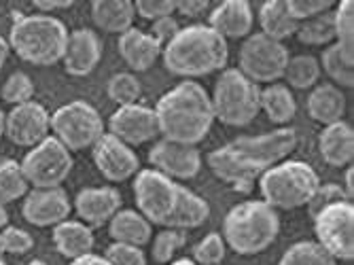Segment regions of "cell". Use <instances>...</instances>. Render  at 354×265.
<instances>
[{"label": "cell", "instance_id": "2e32d148", "mask_svg": "<svg viewBox=\"0 0 354 265\" xmlns=\"http://www.w3.org/2000/svg\"><path fill=\"white\" fill-rule=\"evenodd\" d=\"M109 134H113L127 147L145 145L159 134L155 111L138 102L130 107H119L109 121Z\"/></svg>", "mask_w": 354, "mask_h": 265}, {"label": "cell", "instance_id": "6da1fadb", "mask_svg": "<svg viewBox=\"0 0 354 265\" xmlns=\"http://www.w3.org/2000/svg\"><path fill=\"white\" fill-rule=\"evenodd\" d=\"M297 147V131L278 127L261 136H240L208 155L214 176L238 191H250L270 168L291 155Z\"/></svg>", "mask_w": 354, "mask_h": 265}, {"label": "cell", "instance_id": "7a4b0ae2", "mask_svg": "<svg viewBox=\"0 0 354 265\" xmlns=\"http://www.w3.org/2000/svg\"><path fill=\"white\" fill-rule=\"evenodd\" d=\"M134 195L138 212L151 225L164 229L189 231L204 225L210 217V206L204 197L153 168L138 172L134 179Z\"/></svg>", "mask_w": 354, "mask_h": 265}, {"label": "cell", "instance_id": "ba28073f", "mask_svg": "<svg viewBox=\"0 0 354 265\" xmlns=\"http://www.w3.org/2000/svg\"><path fill=\"white\" fill-rule=\"evenodd\" d=\"M214 119L230 127H244L261 113V87L238 68L223 71L210 95Z\"/></svg>", "mask_w": 354, "mask_h": 265}, {"label": "cell", "instance_id": "d6a6232c", "mask_svg": "<svg viewBox=\"0 0 354 265\" xmlns=\"http://www.w3.org/2000/svg\"><path fill=\"white\" fill-rule=\"evenodd\" d=\"M354 57L346 55L339 45L331 43V47L325 49L323 53V68L325 73L337 83L339 87H350L354 85Z\"/></svg>", "mask_w": 354, "mask_h": 265}, {"label": "cell", "instance_id": "7dc6e473", "mask_svg": "<svg viewBox=\"0 0 354 265\" xmlns=\"http://www.w3.org/2000/svg\"><path fill=\"white\" fill-rule=\"evenodd\" d=\"M71 265H111L104 257H98V255H85V257H81V259H75Z\"/></svg>", "mask_w": 354, "mask_h": 265}, {"label": "cell", "instance_id": "44dd1931", "mask_svg": "<svg viewBox=\"0 0 354 265\" xmlns=\"http://www.w3.org/2000/svg\"><path fill=\"white\" fill-rule=\"evenodd\" d=\"M119 53L123 62L130 66V71L145 73L162 55V45L149 32L140 28H130L119 37Z\"/></svg>", "mask_w": 354, "mask_h": 265}, {"label": "cell", "instance_id": "cb8c5ba5", "mask_svg": "<svg viewBox=\"0 0 354 265\" xmlns=\"http://www.w3.org/2000/svg\"><path fill=\"white\" fill-rule=\"evenodd\" d=\"M109 236L117 244H130V246H147L153 236V225L138 212V210H119L109 221Z\"/></svg>", "mask_w": 354, "mask_h": 265}, {"label": "cell", "instance_id": "f6af8a7d", "mask_svg": "<svg viewBox=\"0 0 354 265\" xmlns=\"http://www.w3.org/2000/svg\"><path fill=\"white\" fill-rule=\"evenodd\" d=\"M208 9L206 0H178L176 3V11L185 17H198Z\"/></svg>", "mask_w": 354, "mask_h": 265}, {"label": "cell", "instance_id": "d6986e66", "mask_svg": "<svg viewBox=\"0 0 354 265\" xmlns=\"http://www.w3.org/2000/svg\"><path fill=\"white\" fill-rule=\"evenodd\" d=\"M75 210L87 227H102L121 210V193L113 187H87L75 197Z\"/></svg>", "mask_w": 354, "mask_h": 265}, {"label": "cell", "instance_id": "30bf717a", "mask_svg": "<svg viewBox=\"0 0 354 265\" xmlns=\"http://www.w3.org/2000/svg\"><path fill=\"white\" fill-rule=\"evenodd\" d=\"M28 185L35 189H55L73 172V155L59 140L47 136L41 145L30 149L19 161Z\"/></svg>", "mask_w": 354, "mask_h": 265}, {"label": "cell", "instance_id": "1f68e13d", "mask_svg": "<svg viewBox=\"0 0 354 265\" xmlns=\"http://www.w3.org/2000/svg\"><path fill=\"white\" fill-rule=\"evenodd\" d=\"M297 39L304 45L310 47H320V45H327L335 39V30H333V13H320L304 24L297 26Z\"/></svg>", "mask_w": 354, "mask_h": 265}, {"label": "cell", "instance_id": "8992f818", "mask_svg": "<svg viewBox=\"0 0 354 265\" xmlns=\"http://www.w3.org/2000/svg\"><path fill=\"white\" fill-rule=\"evenodd\" d=\"M68 28L51 15H19L11 24L9 47L19 60L32 66H53L62 62L68 43Z\"/></svg>", "mask_w": 354, "mask_h": 265}, {"label": "cell", "instance_id": "60d3db41", "mask_svg": "<svg viewBox=\"0 0 354 265\" xmlns=\"http://www.w3.org/2000/svg\"><path fill=\"white\" fill-rule=\"evenodd\" d=\"M331 7V0H286V9L297 24L308 21L320 13H327Z\"/></svg>", "mask_w": 354, "mask_h": 265}, {"label": "cell", "instance_id": "f546056e", "mask_svg": "<svg viewBox=\"0 0 354 265\" xmlns=\"http://www.w3.org/2000/svg\"><path fill=\"white\" fill-rule=\"evenodd\" d=\"M286 83L295 89H310L320 77V64L314 55H295L288 57L284 75Z\"/></svg>", "mask_w": 354, "mask_h": 265}, {"label": "cell", "instance_id": "9a60e30c", "mask_svg": "<svg viewBox=\"0 0 354 265\" xmlns=\"http://www.w3.org/2000/svg\"><path fill=\"white\" fill-rule=\"evenodd\" d=\"M73 204L66 191L55 189H32L24 195L21 217L35 227H55L62 221H68Z\"/></svg>", "mask_w": 354, "mask_h": 265}, {"label": "cell", "instance_id": "f5cc1de1", "mask_svg": "<svg viewBox=\"0 0 354 265\" xmlns=\"http://www.w3.org/2000/svg\"><path fill=\"white\" fill-rule=\"evenodd\" d=\"M5 119H7V115H5L3 109H0V138L5 136Z\"/></svg>", "mask_w": 354, "mask_h": 265}, {"label": "cell", "instance_id": "d4e9b609", "mask_svg": "<svg viewBox=\"0 0 354 265\" xmlns=\"http://www.w3.org/2000/svg\"><path fill=\"white\" fill-rule=\"evenodd\" d=\"M136 9L132 0H93L91 3V19L104 32L111 35H123L134 28Z\"/></svg>", "mask_w": 354, "mask_h": 265}, {"label": "cell", "instance_id": "4dcf8cb0", "mask_svg": "<svg viewBox=\"0 0 354 265\" xmlns=\"http://www.w3.org/2000/svg\"><path fill=\"white\" fill-rule=\"evenodd\" d=\"M278 265H337V263L316 242L304 240V242H295L288 246Z\"/></svg>", "mask_w": 354, "mask_h": 265}, {"label": "cell", "instance_id": "836d02e7", "mask_svg": "<svg viewBox=\"0 0 354 265\" xmlns=\"http://www.w3.org/2000/svg\"><path fill=\"white\" fill-rule=\"evenodd\" d=\"M333 30H335V45L350 57H354V3L342 0L333 13Z\"/></svg>", "mask_w": 354, "mask_h": 265}, {"label": "cell", "instance_id": "ab89813d", "mask_svg": "<svg viewBox=\"0 0 354 265\" xmlns=\"http://www.w3.org/2000/svg\"><path fill=\"white\" fill-rule=\"evenodd\" d=\"M337 202H352V200L344 191V187L331 183V185H318V189L314 191V195L310 197V202L306 206L310 210V217H314L316 212H320L331 204H337Z\"/></svg>", "mask_w": 354, "mask_h": 265}, {"label": "cell", "instance_id": "4316f807", "mask_svg": "<svg viewBox=\"0 0 354 265\" xmlns=\"http://www.w3.org/2000/svg\"><path fill=\"white\" fill-rule=\"evenodd\" d=\"M259 24L263 28L261 35L274 39V41H284L293 37L297 32V21L291 17L286 9V0H268L259 9Z\"/></svg>", "mask_w": 354, "mask_h": 265}, {"label": "cell", "instance_id": "4fadbf2b", "mask_svg": "<svg viewBox=\"0 0 354 265\" xmlns=\"http://www.w3.org/2000/svg\"><path fill=\"white\" fill-rule=\"evenodd\" d=\"M51 131V115L45 111L39 102H26L19 107H13L11 113L5 119V136L15 145L24 149H35L41 145Z\"/></svg>", "mask_w": 354, "mask_h": 265}, {"label": "cell", "instance_id": "7c38bea8", "mask_svg": "<svg viewBox=\"0 0 354 265\" xmlns=\"http://www.w3.org/2000/svg\"><path fill=\"white\" fill-rule=\"evenodd\" d=\"M316 244L325 248L335 261L354 259V206L352 202H337L314 217Z\"/></svg>", "mask_w": 354, "mask_h": 265}, {"label": "cell", "instance_id": "8fae6325", "mask_svg": "<svg viewBox=\"0 0 354 265\" xmlns=\"http://www.w3.org/2000/svg\"><path fill=\"white\" fill-rule=\"evenodd\" d=\"M288 49L284 43L274 41L266 35H252L248 37L240 47V73L250 79L252 83H276L282 79L286 62H288Z\"/></svg>", "mask_w": 354, "mask_h": 265}, {"label": "cell", "instance_id": "ee69618b", "mask_svg": "<svg viewBox=\"0 0 354 265\" xmlns=\"http://www.w3.org/2000/svg\"><path fill=\"white\" fill-rule=\"evenodd\" d=\"M178 30H180V26H178V21H176L174 17H164V19L153 21L149 35H151L159 45H162V49H164V47L178 35Z\"/></svg>", "mask_w": 354, "mask_h": 265}, {"label": "cell", "instance_id": "3957f363", "mask_svg": "<svg viewBox=\"0 0 354 265\" xmlns=\"http://www.w3.org/2000/svg\"><path fill=\"white\" fill-rule=\"evenodd\" d=\"M164 140L196 147L212 127L210 93L198 81H180L157 100L153 109Z\"/></svg>", "mask_w": 354, "mask_h": 265}, {"label": "cell", "instance_id": "db71d44e", "mask_svg": "<svg viewBox=\"0 0 354 265\" xmlns=\"http://www.w3.org/2000/svg\"><path fill=\"white\" fill-rule=\"evenodd\" d=\"M26 265H47L45 261H41V259H32V261H28Z\"/></svg>", "mask_w": 354, "mask_h": 265}, {"label": "cell", "instance_id": "5b68a950", "mask_svg": "<svg viewBox=\"0 0 354 265\" xmlns=\"http://www.w3.org/2000/svg\"><path fill=\"white\" fill-rule=\"evenodd\" d=\"M280 234V217L263 200L234 206L223 221V240L238 255H259Z\"/></svg>", "mask_w": 354, "mask_h": 265}, {"label": "cell", "instance_id": "816d5d0a", "mask_svg": "<svg viewBox=\"0 0 354 265\" xmlns=\"http://www.w3.org/2000/svg\"><path fill=\"white\" fill-rule=\"evenodd\" d=\"M170 265H198V263L193 261V259H185V257H183V259H176V261H172Z\"/></svg>", "mask_w": 354, "mask_h": 265}, {"label": "cell", "instance_id": "681fc988", "mask_svg": "<svg viewBox=\"0 0 354 265\" xmlns=\"http://www.w3.org/2000/svg\"><path fill=\"white\" fill-rule=\"evenodd\" d=\"M352 179H354V170H352V165L346 170V176H344V183H346V187H344V191L348 193V197L352 200V193H354V187H352Z\"/></svg>", "mask_w": 354, "mask_h": 265}, {"label": "cell", "instance_id": "8d00e7d4", "mask_svg": "<svg viewBox=\"0 0 354 265\" xmlns=\"http://www.w3.org/2000/svg\"><path fill=\"white\" fill-rule=\"evenodd\" d=\"M187 242V231L178 229H164L159 231L153 242V259L157 263H172L178 248H183Z\"/></svg>", "mask_w": 354, "mask_h": 265}, {"label": "cell", "instance_id": "f1b7e54d", "mask_svg": "<svg viewBox=\"0 0 354 265\" xmlns=\"http://www.w3.org/2000/svg\"><path fill=\"white\" fill-rule=\"evenodd\" d=\"M28 193V181L21 163L15 159H0V204L17 202Z\"/></svg>", "mask_w": 354, "mask_h": 265}, {"label": "cell", "instance_id": "7bdbcfd3", "mask_svg": "<svg viewBox=\"0 0 354 265\" xmlns=\"http://www.w3.org/2000/svg\"><path fill=\"white\" fill-rule=\"evenodd\" d=\"M134 9L140 17L157 21L172 17V13L176 11V3L174 0H138V3H134Z\"/></svg>", "mask_w": 354, "mask_h": 265}, {"label": "cell", "instance_id": "83f0119b", "mask_svg": "<svg viewBox=\"0 0 354 265\" xmlns=\"http://www.w3.org/2000/svg\"><path fill=\"white\" fill-rule=\"evenodd\" d=\"M261 111H266L268 119L276 125H284L293 121L297 113L295 95L282 83H272L261 89Z\"/></svg>", "mask_w": 354, "mask_h": 265}, {"label": "cell", "instance_id": "e575fe53", "mask_svg": "<svg viewBox=\"0 0 354 265\" xmlns=\"http://www.w3.org/2000/svg\"><path fill=\"white\" fill-rule=\"evenodd\" d=\"M140 83L134 75L130 73H117L109 79V85H106V93L109 98L119 104V107H130V104H136L138 98H140Z\"/></svg>", "mask_w": 354, "mask_h": 265}, {"label": "cell", "instance_id": "c3c4849f", "mask_svg": "<svg viewBox=\"0 0 354 265\" xmlns=\"http://www.w3.org/2000/svg\"><path fill=\"white\" fill-rule=\"evenodd\" d=\"M11 53V47H9V41L5 37H0V71L5 68V64H7V57Z\"/></svg>", "mask_w": 354, "mask_h": 265}, {"label": "cell", "instance_id": "e0dca14e", "mask_svg": "<svg viewBox=\"0 0 354 265\" xmlns=\"http://www.w3.org/2000/svg\"><path fill=\"white\" fill-rule=\"evenodd\" d=\"M93 163L111 183H123L138 172V155L113 134H106L93 145Z\"/></svg>", "mask_w": 354, "mask_h": 265}, {"label": "cell", "instance_id": "7402d4cb", "mask_svg": "<svg viewBox=\"0 0 354 265\" xmlns=\"http://www.w3.org/2000/svg\"><path fill=\"white\" fill-rule=\"evenodd\" d=\"M318 149L323 159L333 168H348L354 157V131L346 121L325 125L318 138Z\"/></svg>", "mask_w": 354, "mask_h": 265}, {"label": "cell", "instance_id": "5bb4252c", "mask_svg": "<svg viewBox=\"0 0 354 265\" xmlns=\"http://www.w3.org/2000/svg\"><path fill=\"white\" fill-rule=\"evenodd\" d=\"M149 161L153 170L162 172L172 181H189L202 168V155L198 147L178 145L170 140H159L149 151Z\"/></svg>", "mask_w": 354, "mask_h": 265}, {"label": "cell", "instance_id": "9c48e42d", "mask_svg": "<svg viewBox=\"0 0 354 265\" xmlns=\"http://www.w3.org/2000/svg\"><path fill=\"white\" fill-rule=\"evenodd\" d=\"M51 131L68 151H85L104 136V121L89 102L75 100L51 115Z\"/></svg>", "mask_w": 354, "mask_h": 265}, {"label": "cell", "instance_id": "f35d334b", "mask_svg": "<svg viewBox=\"0 0 354 265\" xmlns=\"http://www.w3.org/2000/svg\"><path fill=\"white\" fill-rule=\"evenodd\" d=\"M225 244L221 234H208L196 248H193V261L198 265H218L225 259Z\"/></svg>", "mask_w": 354, "mask_h": 265}, {"label": "cell", "instance_id": "11a10c76", "mask_svg": "<svg viewBox=\"0 0 354 265\" xmlns=\"http://www.w3.org/2000/svg\"><path fill=\"white\" fill-rule=\"evenodd\" d=\"M0 265H9V263L5 261V257H3V255H0Z\"/></svg>", "mask_w": 354, "mask_h": 265}, {"label": "cell", "instance_id": "bcb514c9", "mask_svg": "<svg viewBox=\"0 0 354 265\" xmlns=\"http://www.w3.org/2000/svg\"><path fill=\"white\" fill-rule=\"evenodd\" d=\"M35 7L43 11V15L47 11H57V9H68L73 7V0H35Z\"/></svg>", "mask_w": 354, "mask_h": 265}, {"label": "cell", "instance_id": "d590c367", "mask_svg": "<svg viewBox=\"0 0 354 265\" xmlns=\"http://www.w3.org/2000/svg\"><path fill=\"white\" fill-rule=\"evenodd\" d=\"M0 95H3V100L11 107L32 102V95H35V83H32V79L26 73L17 71L3 83V87H0Z\"/></svg>", "mask_w": 354, "mask_h": 265}, {"label": "cell", "instance_id": "277c9868", "mask_svg": "<svg viewBox=\"0 0 354 265\" xmlns=\"http://www.w3.org/2000/svg\"><path fill=\"white\" fill-rule=\"evenodd\" d=\"M162 53L166 68L172 75L193 81L225 68L230 47L210 26L191 24L178 30V35L162 49Z\"/></svg>", "mask_w": 354, "mask_h": 265}, {"label": "cell", "instance_id": "f907efd6", "mask_svg": "<svg viewBox=\"0 0 354 265\" xmlns=\"http://www.w3.org/2000/svg\"><path fill=\"white\" fill-rule=\"evenodd\" d=\"M7 225H9V212L3 204H0V229H5Z\"/></svg>", "mask_w": 354, "mask_h": 265}, {"label": "cell", "instance_id": "b9f144b4", "mask_svg": "<svg viewBox=\"0 0 354 265\" xmlns=\"http://www.w3.org/2000/svg\"><path fill=\"white\" fill-rule=\"evenodd\" d=\"M104 259L111 265H147V257L142 248L130 246V244H117V242H113L106 248Z\"/></svg>", "mask_w": 354, "mask_h": 265}, {"label": "cell", "instance_id": "ffe728a7", "mask_svg": "<svg viewBox=\"0 0 354 265\" xmlns=\"http://www.w3.org/2000/svg\"><path fill=\"white\" fill-rule=\"evenodd\" d=\"M216 35L227 39H244L252 30V9L246 0H225L210 11L208 24Z\"/></svg>", "mask_w": 354, "mask_h": 265}, {"label": "cell", "instance_id": "ac0fdd59", "mask_svg": "<svg viewBox=\"0 0 354 265\" xmlns=\"http://www.w3.org/2000/svg\"><path fill=\"white\" fill-rule=\"evenodd\" d=\"M102 57V41L93 30L79 28L68 35L66 49H64V68L73 77H87L95 71Z\"/></svg>", "mask_w": 354, "mask_h": 265}, {"label": "cell", "instance_id": "603a6c76", "mask_svg": "<svg viewBox=\"0 0 354 265\" xmlns=\"http://www.w3.org/2000/svg\"><path fill=\"white\" fill-rule=\"evenodd\" d=\"M53 244L62 257L81 259L93 250V229L81 221H62L53 227Z\"/></svg>", "mask_w": 354, "mask_h": 265}, {"label": "cell", "instance_id": "484cf974", "mask_svg": "<svg viewBox=\"0 0 354 265\" xmlns=\"http://www.w3.org/2000/svg\"><path fill=\"white\" fill-rule=\"evenodd\" d=\"M346 113V95L342 93V89H337L335 85L327 83V85H318L316 89H312L310 98H308V115L323 125H331L342 121Z\"/></svg>", "mask_w": 354, "mask_h": 265}, {"label": "cell", "instance_id": "52a82bcc", "mask_svg": "<svg viewBox=\"0 0 354 265\" xmlns=\"http://www.w3.org/2000/svg\"><path fill=\"white\" fill-rule=\"evenodd\" d=\"M320 179L310 163L291 159L280 161L259 179L263 202L278 210H293L306 206L318 189Z\"/></svg>", "mask_w": 354, "mask_h": 265}, {"label": "cell", "instance_id": "74e56055", "mask_svg": "<svg viewBox=\"0 0 354 265\" xmlns=\"http://www.w3.org/2000/svg\"><path fill=\"white\" fill-rule=\"evenodd\" d=\"M35 246V238H32L26 229L7 225L5 229H0V255H24L32 250Z\"/></svg>", "mask_w": 354, "mask_h": 265}]
</instances>
